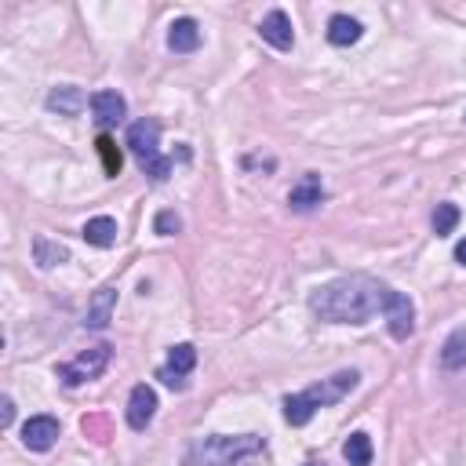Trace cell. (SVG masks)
<instances>
[{
  "mask_svg": "<svg viewBox=\"0 0 466 466\" xmlns=\"http://www.w3.org/2000/svg\"><path fill=\"white\" fill-rule=\"evenodd\" d=\"M0 408H4V419H0V423L12 427V419H15V404H12V397H4V404H0Z\"/></svg>",
  "mask_w": 466,
  "mask_h": 466,
  "instance_id": "cell-25",
  "label": "cell"
},
{
  "mask_svg": "<svg viewBox=\"0 0 466 466\" xmlns=\"http://www.w3.org/2000/svg\"><path fill=\"white\" fill-rule=\"evenodd\" d=\"M387 285L376 281L368 273H350V277H339V281L324 285L310 295V310L313 317L329 320V324H364L376 313H383V303H387Z\"/></svg>",
  "mask_w": 466,
  "mask_h": 466,
  "instance_id": "cell-1",
  "label": "cell"
},
{
  "mask_svg": "<svg viewBox=\"0 0 466 466\" xmlns=\"http://www.w3.org/2000/svg\"><path fill=\"white\" fill-rule=\"evenodd\" d=\"M343 455L350 466H371V437L368 434H350L346 445H343Z\"/></svg>",
  "mask_w": 466,
  "mask_h": 466,
  "instance_id": "cell-19",
  "label": "cell"
},
{
  "mask_svg": "<svg viewBox=\"0 0 466 466\" xmlns=\"http://www.w3.org/2000/svg\"><path fill=\"white\" fill-rule=\"evenodd\" d=\"M154 226H157V233H164V237H171V233H179V229H182V219H179L175 212H161Z\"/></svg>",
  "mask_w": 466,
  "mask_h": 466,
  "instance_id": "cell-24",
  "label": "cell"
},
{
  "mask_svg": "<svg viewBox=\"0 0 466 466\" xmlns=\"http://www.w3.org/2000/svg\"><path fill=\"white\" fill-rule=\"evenodd\" d=\"M168 48L179 55H190L201 48V26L194 19H175L168 29Z\"/></svg>",
  "mask_w": 466,
  "mask_h": 466,
  "instance_id": "cell-12",
  "label": "cell"
},
{
  "mask_svg": "<svg viewBox=\"0 0 466 466\" xmlns=\"http://www.w3.org/2000/svg\"><path fill=\"white\" fill-rule=\"evenodd\" d=\"M154 415H157V394H154V387L138 383L131 390V397H128V427L131 430H146L154 423Z\"/></svg>",
  "mask_w": 466,
  "mask_h": 466,
  "instance_id": "cell-6",
  "label": "cell"
},
{
  "mask_svg": "<svg viewBox=\"0 0 466 466\" xmlns=\"http://www.w3.org/2000/svg\"><path fill=\"white\" fill-rule=\"evenodd\" d=\"M313 404H310V397L306 394H292V397H285V419L292 427H306L310 419H313Z\"/></svg>",
  "mask_w": 466,
  "mask_h": 466,
  "instance_id": "cell-20",
  "label": "cell"
},
{
  "mask_svg": "<svg viewBox=\"0 0 466 466\" xmlns=\"http://www.w3.org/2000/svg\"><path fill=\"white\" fill-rule=\"evenodd\" d=\"M364 33V26L350 15H332L329 19V40L336 44V48H350V44H357Z\"/></svg>",
  "mask_w": 466,
  "mask_h": 466,
  "instance_id": "cell-16",
  "label": "cell"
},
{
  "mask_svg": "<svg viewBox=\"0 0 466 466\" xmlns=\"http://www.w3.org/2000/svg\"><path fill=\"white\" fill-rule=\"evenodd\" d=\"M194 364H197V350H194L190 343L171 346V354H168V371H175V376H190Z\"/></svg>",
  "mask_w": 466,
  "mask_h": 466,
  "instance_id": "cell-21",
  "label": "cell"
},
{
  "mask_svg": "<svg viewBox=\"0 0 466 466\" xmlns=\"http://www.w3.org/2000/svg\"><path fill=\"white\" fill-rule=\"evenodd\" d=\"M303 466H329V462H303Z\"/></svg>",
  "mask_w": 466,
  "mask_h": 466,
  "instance_id": "cell-27",
  "label": "cell"
},
{
  "mask_svg": "<svg viewBox=\"0 0 466 466\" xmlns=\"http://www.w3.org/2000/svg\"><path fill=\"white\" fill-rule=\"evenodd\" d=\"M262 452V437L259 434H241V437H226V434H215V437H201L190 455H186V466H237L241 459Z\"/></svg>",
  "mask_w": 466,
  "mask_h": 466,
  "instance_id": "cell-2",
  "label": "cell"
},
{
  "mask_svg": "<svg viewBox=\"0 0 466 466\" xmlns=\"http://www.w3.org/2000/svg\"><path fill=\"white\" fill-rule=\"evenodd\" d=\"M33 259H37V266H44V270H52V266H62V262H70V248L66 245H59V241H52V237H33Z\"/></svg>",
  "mask_w": 466,
  "mask_h": 466,
  "instance_id": "cell-15",
  "label": "cell"
},
{
  "mask_svg": "<svg viewBox=\"0 0 466 466\" xmlns=\"http://www.w3.org/2000/svg\"><path fill=\"white\" fill-rule=\"evenodd\" d=\"M357 371H339V376H332V379H324V383H317V387H310V390H303L306 397H310V404L313 408H324V404H336L343 394H350L354 387H357Z\"/></svg>",
  "mask_w": 466,
  "mask_h": 466,
  "instance_id": "cell-7",
  "label": "cell"
},
{
  "mask_svg": "<svg viewBox=\"0 0 466 466\" xmlns=\"http://www.w3.org/2000/svg\"><path fill=\"white\" fill-rule=\"evenodd\" d=\"M455 226H459V208L455 204H437V212H434V233L437 237H448Z\"/></svg>",
  "mask_w": 466,
  "mask_h": 466,
  "instance_id": "cell-23",
  "label": "cell"
},
{
  "mask_svg": "<svg viewBox=\"0 0 466 466\" xmlns=\"http://www.w3.org/2000/svg\"><path fill=\"white\" fill-rule=\"evenodd\" d=\"M55 441H59V419L52 415H33L22 427V445L33 452H48Z\"/></svg>",
  "mask_w": 466,
  "mask_h": 466,
  "instance_id": "cell-8",
  "label": "cell"
},
{
  "mask_svg": "<svg viewBox=\"0 0 466 466\" xmlns=\"http://www.w3.org/2000/svg\"><path fill=\"white\" fill-rule=\"evenodd\" d=\"M441 364H445L448 371L466 368V329H455V332L445 339V346H441Z\"/></svg>",
  "mask_w": 466,
  "mask_h": 466,
  "instance_id": "cell-18",
  "label": "cell"
},
{
  "mask_svg": "<svg viewBox=\"0 0 466 466\" xmlns=\"http://www.w3.org/2000/svg\"><path fill=\"white\" fill-rule=\"evenodd\" d=\"M455 262H459V266H466V241H459V245H455Z\"/></svg>",
  "mask_w": 466,
  "mask_h": 466,
  "instance_id": "cell-26",
  "label": "cell"
},
{
  "mask_svg": "<svg viewBox=\"0 0 466 466\" xmlns=\"http://www.w3.org/2000/svg\"><path fill=\"white\" fill-rule=\"evenodd\" d=\"M128 150L154 182H164L171 175V161L161 157V124L154 117H143L128 128Z\"/></svg>",
  "mask_w": 466,
  "mask_h": 466,
  "instance_id": "cell-3",
  "label": "cell"
},
{
  "mask_svg": "<svg viewBox=\"0 0 466 466\" xmlns=\"http://www.w3.org/2000/svg\"><path fill=\"white\" fill-rule=\"evenodd\" d=\"M84 91L73 87V84H62V87H52V96H48V110L59 113V117H77L84 110Z\"/></svg>",
  "mask_w": 466,
  "mask_h": 466,
  "instance_id": "cell-14",
  "label": "cell"
},
{
  "mask_svg": "<svg viewBox=\"0 0 466 466\" xmlns=\"http://www.w3.org/2000/svg\"><path fill=\"white\" fill-rule=\"evenodd\" d=\"M91 113H96V121L103 124V128H113V124H121L124 121V113H128V103H124V96L121 91H96L91 96Z\"/></svg>",
  "mask_w": 466,
  "mask_h": 466,
  "instance_id": "cell-9",
  "label": "cell"
},
{
  "mask_svg": "<svg viewBox=\"0 0 466 466\" xmlns=\"http://www.w3.org/2000/svg\"><path fill=\"white\" fill-rule=\"evenodd\" d=\"M320 201H324V182H320L317 171H306V175L299 179V186H292V194H288V204H292L295 212H310V208H317Z\"/></svg>",
  "mask_w": 466,
  "mask_h": 466,
  "instance_id": "cell-11",
  "label": "cell"
},
{
  "mask_svg": "<svg viewBox=\"0 0 466 466\" xmlns=\"http://www.w3.org/2000/svg\"><path fill=\"white\" fill-rule=\"evenodd\" d=\"M383 317H387V324H390V336H394V339H408V336H412V329H415V306H412V299H408L404 292H397V288L387 292Z\"/></svg>",
  "mask_w": 466,
  "mask_h": 466,
  "instance_id": "cell-5",
  "label": "cell"
},
{
  "mask_svg": "<svg viewBox=\"0 0 466 466\" xmlns=\"http://www.w3.org/2000/svg\"><path fill=\"white\" fill-rule=\"evenodd\" d=\"M259 33H262V40H266V44H273L277 52H288L292 44H295V33H292V19H288L285 12H270V15L262 19Z\"/></svg>",
  "mask_w": 466,
  "mask_h": 466,
  "instance_id": "cell-10",
  "label": "cell"
},
{
  "mask_svg": "<svg viewBox=\"0 0 466 466\" xmlns=\"http://www.w3.org/2000/svg\"><path fill=\"white\" fill-rule=\"evenodd\" d=\"M84 241L96 245V248H110L117 241V222L110 215H96L84 222Z\"/></svg>",
  "mask_w": 466,
  "mask_h": 466,
  "instance_id": "cell-17",
  "label": "cell"
},
{
  "mask_svg": "<svg viewBox=\"0 0 466 466\" xmlns=\"http://www.w3.org/2000/svg\"><path fill=\"white\" fill-rule=\"evenodd\" d=\"M110 357H113V350L103 343V346H91V350H84V354H77L70 364H59V379L66 383V387H80V383H87V379H99L103 371H106V364H110Z\"/></svg>",
  "mask_w": 466,
  "mask_h": 466,
  "instance_id": "cell-4",
  "label": "cell"
},
{
  "mask_svg": "<svg viewBox=\"0 0 466 466\" xmlns=\"http://www.w3.org/2000/svg\"><path fill=\"white\" fill-rule=\"evenodd\" d=\"M99 157H103V168H106V175H121V168H124V154H121V146L113 143V138L110 135H99Z\"/></svg>",
  "mask_w": 466,
  "mask_h": 466,
  "instance_id": "cell-22",
  "label": "cell"
},
{
  "mask_svg": "<svg viewBox=\"0 0 466 466\" xmlns=\"http://www.w3.org/2000/svg\"><path fill=\"white\" fill-rule=\"evenodd\" d=\"M113 306H117V288L113 285L99 288L96 299H91V306H87L84 324H87V329H106V324L113 320Z\"/></svg>",
  "mask_w": 466,
  "mask_h": 466,
  "instance_id": "cell-13",
  "label": "cell"
}]
</instances>
